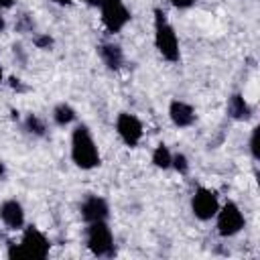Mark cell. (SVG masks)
Listing matches in <instances>:
<instances>
[{"instance_id":"obj_1","label":"cell","mask_w":260,"mask_h":260,"mask_svg":"<svg viewBox=\"0 0 260 260\" xmlns=\"http://www.w3.org/2000/svg\"><path fill=\"white\" fill-rule=\"evenodd\" d=\"M71 160L83 171L100 167V150L87 126L79 124L71 132Z\"/></svg>"},{"instance_id":"obj_2","label":"cell","mask_w":260,"mask_h":260,"mask_svg":"<svg viewBox=\"0 0 260 260\" xmlns=\"http://www.w3.org/2000/svg\"><path fill=\"white\" fill-rule=\"evenodd\" d=\"M154 47L160 53V57L169 63H177L181 57L177 32L160 8H154Z\"/></svg>"},{"instance_id":"obj_3","label":"cell","mask_w":260,"mask_h":260,"mask_svg":"<svg viewBox=\"0 0 260 260\" xmlns=\"http://www.w3.org/2000/svg\"><path fill=\"white\" fill-rule=\"evenodd\" d=\"M85 244L89 248V252L93 256H114L116 248H114V236L112 230L108 228V221H93L87 223L85 230Z\"/></svg>"},{"instance_id":"obj_4","label":"cell","mask_w":260,"mask_h":260,"mask_svg":"<svg viewBox=\"0 0 260 260\" xmlns=\"http://www.w3.org/2000/svg\"><path fill=\"white\" fill-rule=\"evenodd\" d=\"M215 217H217V234L221 238H232V236L240 234L244 230V225H246L244 213L238 207V203H234V201H225L217 209Z\"/></svg>"},{"instance_id":"obj_5","label":"cell","mask_w":260,"mask_h":260,"mask_svg":"<svg viewBox=\"0 0 260 260\" xmlns=\"http://www.w3.org/2000/svg\"><path fill=\"white\" fill-rule=\"evenodd\" d=\"M20 246L26 254V260H45L51 250L49 238L37 228V225H26L22 228V238Z\"/></svg>"},{"instance_id":"obj_6","label":"cell","mask_w":260,"mask_h":260,"mask_svg":"<svg viewBox=\"0 0 260 260\" xmlns=\"http://www.w3.org/2000/svg\"><path fill=\"white\" fill-rule=\"evenodd\" d=\"M102 24L108 32H120L130 22V10L124 4V0H106L102 6Z\"/></svg>"},{"instance_id":"obj_7","label":"cell","mask_w":260,"mask_h":260,"mask_svg":"<svg viewBox=\"0 0 260 260\" xmlns=\"http://www.w3.org/2000/svg\"><path fill=\"white\" fill-rule=\"evenodd\" d=\"M219 209V201H217V193L207 189V187H197L193 197H191V211L197 219L201 221H209L211 217H215Z\"/></svg>"},{"instance_id":"obj_8","label":"cell","mask_w":260,"mask_h":260,"mask_svg":"<svg viewBox=\"0 0 260 260\" xmlns=\"http://www.w3.org/2000/svg\"><path fill=\"white\" fill-rule=\"evenodd\" d=\"M116 132L120 136V140L134 148L138 146V142L142 140V122L134 116V114H128V112H120L118 118H116Z\"/></svg>"},{"instance_id":"obj_9","label":"cell","mask_w":260,"mask_h":260,"mask_svg":"<svg viewBox=\"0 0 260 260\" xmlns=\"http://www.w3.org/2000/svg\"><path fill=\"white\" fill-rule=\"evenodd\" d=\"M79 213H81V219L85 223L108 221V217H110V205L100 195H87L81 201V205H79Z\"/></svg>"},{"instance_id":"obj_10","label":"cell","mask_w":260,"mask_h":260,"mask_svg":"<svg viewBox=\"0 0 260 260\" xmlns=\"http://www.w3.org/2000/svg\"><path fill=\"white\" fill-rule=\"evenodd\" d=\"M0 221L8 230H22L24 228V209L16 199H6L0 203Z\"/></svg>"},{"instance_id":"obj_11","label":"cell","mask_w":260,"mask_h":260,"mask_svg":"<svg viewBox=\"0 0 260 260\" xmlns=\"http://www.w3.org/2000/svg\"><path fill=\"white\" fill-rule=\"evenodd\" d=\"M169 118L177 128H189L197 120V114L191 104L183 100H173L169 106Z\"/></svg>"},{"instance_id":"obj_12","label":"cell","mask_w":260,"mask_h":260,"mask_svg":"<svg viewBox=\"0 0 260 260\" xmlns=\"http://www.w3.org/2000/svg\"><path fill=\"white\" fill-rule=\"evenodd\" d=\"M98 55L104 61V65L108 69H112V71H118L124 65V51L116 43H102L98 47Z\"/></svg>"},{"instance_id":"obj_13","label":"cell","mask_w":260,"mask_h":260,"mask_svg":"<svg viewBox=\"0 0 260 260\" xmlns=\"http://www.w3.org/2000/svg\"><path fill=\"white\" fill-rule=\"evenodd\" d=\"M228 116L236 122H244L252 116V108L242 93H232L228 98Z\"/></svg>"},{"instance_id":"obj_14","label":"cell","mask_w":260,"mask_h":260,"mask_svg":"<svg viewBox=\"0 0 260 260\" xmlns=\"http://www.w3.org/2000/svg\"><path fill=\"white\" fill-rule=\"evenodd\" d=\"M75 118H77L75 110H73L69 104H65V102H61V104H57V106L53 108V122H55L57 126H69Z\"/></svg>"},{"instance_id":"obj_15","label":"cell","mask_w":260,"mask_h":260,"mask_svg":"<svg viewBox=\"0 0 260 260\" xmlns=\"http://www.w3.org/2000/svg\"><path fill=\"white\" fill-rule=\"evenodd\" d=\"M24 130H26V134H30V136H37V138H43L45 134H47V124H45V120L41 118V116H37V114H28L26 118H24Z\"/></svg>"},{"instance_id":"obj_16","label":"cell","mask_w":260,"mask_h":260,"mask_svg":"<svg viewBox=\"0 0 260 260\" xmlns=\"http://www.w3.org/2000/svg\"><path fill=\"white\" fill-rule=\"evenodd\" d=\"M171 158H173V152L169 150V146L162 144V142L156 144V148L152 150V165L156 169L167 171V169H171Z\"/></svg>"},{"instance_id":"obj_17","label":"cell","mask_w":260,"mask_h":260,"mask_svg":"<svg viewBox=\"0 0 260 260\" xmlns=\"http://www.w3.org/2000/svg\"><path fill=\"white\" fill-rule=\"evenodd\" d=\"M171 169H175L179 175H187L189 173V158L183 152H175L171 158Z\"/></svg>"},{"instance_id":"obj_18","label":"cell","mask_w":260,"mask_h":260,"mask_svg":"<svg viewBox=\"0 0 260 260\" xmlns=\"http://www.w3.org/2000/svg\"><path fill=\"white\" fill-rule=\"evenodd\" d=\"M6 256L10 260H26V254H24L22 246L14 244V242H6Z\"/></svg>"},{"instance_id":"obj_19","label":"cell","mask_w":260,"mask_h":260,"mask_svg":"<svg viewBox=\"0 0 260 260\" xmlns=\"http://www.w3.org/2000/svg\"><path fill=\"white\" fill-rule=\"evenodd\" d=\"M258 136H260V126H256L254 130H252V134H250V154H252V158L254 160H258L260 158V150H258Z\"/></svg>"},{"instance_id":"obj_20","label":"cell","mask_w":260,"mask_h":260,"mask_svg":"<svg viewBox=\"0 0 260 260\" xmlns=\"http://www.w3.org/2000/svg\"><path fill=\"white\" fill-rule=\"evenodd\" d=\"M32 43H35V47L37 49H51L53 45H55V41H53V37L51 35H37L35 39H32Z\"/></svg>"},{"instance_id":"obj_21","label":"cell","mask_w":260,"mask_h":260,"mask_svg":"<svg viewBox=\"0 0 260 260\" xmlns=\"http://www.w3.org/2000/svg\"><path fill=\"white\" fill-rule=\"evenodd\" d=\"M20 20H22V22L16 26L18 30H32L35 22H32V18H28V14H22V16H20Z\"/></svg>"},{"instance_id":"obj_22","label":"cell","mask_w":260,"mask_h":260,"mask_svg":"<svg viewBox=\"0 0 260 260\" xmlns=\"http://www.w3.org/2000/svg\"><path fill=\"white\" fill-rule=\"evenodd\" d=\"M195 2H197V0H171V4H173L175 8H179V10H187V8L195 6Z\"/></svg>"},{"instance_id":"obj_23","label":"cell","mask_w":260,"mask_h":260,"mask_svg":"<svg viewBox=\"0 0 260 260\" xmlns=\"http://www.w3.org/2000/svg\"><path fill=\"white\" fill-rule=\"evenodd\" d=\"M8 85H10L12 89L22 91V83H20V79H18V77H10V79H8Z\"/></svg>"},{"instance_id":"obj_24","label":"cell","mask_w":260,"mask_h":260,"mask_svg":"<svg viewBox=\"0 0 260 260\" xmlns=\"http://www.w3.org/2000/svg\"><path fill=\"white\" fill-rule=\"evenodd\" d=\"M104 2H106V0H85V4H89V6H93V8H100Z\"/></svg>"},{"instance_id":"obj_25","label":"cell","mask_w":260,"mask_h":260,"mask_svg":"<svg viewBox=\"0 0 260 260\" xmlns=\"http://www.w3.org/2000/svg\"><path fill=\"white\" fill-rule=\"evenodd\" d=\"M53 4H57V6H71L73 4V0H51Z\"/></svg>"},{"instance_id":"obj_26","label":"cell","mask_w":260,"mask_h":260,"mask_svg":"<svg viewBox=\"0 0 260 260\" xmlns=\"http://www.w3.org/2000/svg\"><path fill=\"white\" fill-rule=\"evenodd\" d=\"M14 4V0H0V10H4V8H10Z\"/></svg>"},{"instance_id":"obj_27","label":"cell","mask_w":260,"mask_h":260,"mask_svg":"<svg viewBox=\"0 0 260 260\" xmlns=\"http://www.w3.org/2000/svg\"><path fill=\"white\" fill-rule=\"evenodd\" d=\"M4 26H6V20H4V16H2V14H0V32H2V30H4Z\"/></svg>"},{"instance_id":"obj_28","label":"cell","mask_w":260,"mask_h":260,"mask_svg":"<svg viewBox=\"0 0 260 260\" xmlns=\"http://www.w3.org/2000/svg\"><path fill=\"white\" fill-rule=\"evenodd\" d=\"M4 173H6V167H4V162H2V160H0V179H2V177H4Z\"/></svg>"},{"instance_id":"obj_29","label":"cell","mask_w":260,"mask_h":260,"mask_svg":"<svg viewBox=\"0 0 260 260\" xmlns=\"http://www.w3.org/2000/svg\"><path fill=\"white\" fill-rule=\"evenodd\" d=\"M2 79H4V71H2V67H0V83H2Z\"/></svg>"}]
</instances>
